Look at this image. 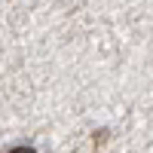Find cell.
Wrapping results in <instances>:
<instances>
[{
  "label": "cell",
  "mask_w": 153,
  "mask_h": 153,
  "mask_svg": "<svg viewBox=\"0 0 153 153\" xmlns=\"http://www.w3.org/2000/svg\"><path fill=\"white\" fill-rule=\"evenodd\" d=\"M9 153H37L34 147H16V150H9Z\"/></svg>",
  "instance_id": "cell-1"
}]
</instances>
